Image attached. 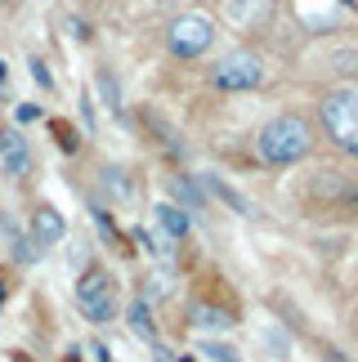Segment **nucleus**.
I'll use <instances>...</instances> for the list:
<instances>
[{
	"label": "nucleus",
	"mask_w": 358,
	"mask_h": 362,
	"mask_svg": "<svg viewBox=\"0 0 358 362\" xmlns=\"http://www.w3.org/2000/svg\"><path fill=\"white\" fill-rule=\"evenodd\" d=\"M211 40H215V27H211V18H202V13H184V18L171 23V49L179 59H197V54H206Z\"/></svg>",
	"instance_id": "obj_5"
},
{
	"label": "nucleus",
	"mask_w": 358,
	"mask_h": 362,
	"mask_svg": "<svg viewBox=\"0 0 358 362\" xmlns=\"http://www.w3.org/2000/svg\"><path fill=\"white\" fill-rule=\"evenodd\" d=\"M309 197L323 202L327 211H345V206H358V184H350L340 170H318L309 184Z\"/></svg>",
	"instance_id": "obj_6"
},
{
	"label": "nucleus",
	"mask_w": 358,
	"mask_h": 362,
	"mask_svg": "<svg viewBox=\"0 0 358 362\" xmlns=\"http://www.w3.org/2000/svg\"><path fill=\"white\" fill-rule=\"evenodd\" d=\"M323 125L345 152L358 157V90H332L323 99Z\"/></svg>",
	"instance_id": "obj_2"
},
{
	"label": "nucleus",
	"mask_w": 358,
	"mask_h": 362,
	"mask_svg": "<svg viewBox=\"0 0 358 362\" xmlns=\"http://www.w3.org/2000/svg\"><path fill=\"white\" fill-rule=\"evenodd\" d=\"M153 354H157V362H175V358H171V349H161V344H153Z\"/></svg>",
	"instance_id": "obj_23"
},
{
	"label": "nucleus",
	"mask_w": 358,
	"mask_h": 362,
	"mask_svg": "<svg viewBox=\"0 0 358 362\" xmlns=\"http://www.w3.org/2000/svg\"><path fill=\"white\" fill-rule=\"evenodd\" d=\"M36 117H40V107H32V103H23V107H18V121H23V125H27V121H36Z\"/></svg>",
	"instance_id": "obj_21"
},
{
	"label": "nucleus",
	"mask_w": 358,
	"mask_h": 362,
	"mask_svg": "<svg viewBox=\"0 0 358 362\" xmlns=\"http://www.w3.org/2000/svg\"><path fill=\"white\" fill-rule=\"evenodd\" d=\"M134 238H139V246H144V250H148V255H153V259H161V264H171V255H175V250H171V238H166V233L139 228V233H134Z\"/></svg>",
	"instance_id": "obj_13"
},
{
	"label": "nucleus",
	"mask_w": 358,
	"mask_h": 362,
	"mask_svg": "<svg viewBox=\"0 0 358 362\" xmlns=\"http://www.w3.org/2000/svg\"><path fill=\"white\" fill-rule=\"evenodd\" d=\"M192 322H197L202 331H224V327L233 322V317H224L219 309H192Z\"/></svg>",
	"instance_id": "obj_16"
},
{
	"label": "nucleus",
	"mask_w": 358,
	"mask_h": 362,
	"mask_svg": "<svg viewBox=\"0 0 358 362\" xmlns=\"http://www.w3.org/2000/svg\"><path fill=\"white\" fill-rule=\"evenodd\" d=\"M63 233H67L63 215L54 211V206H36V215H32V238H36V246H59Z\"/></svg>",
	"instance_id": "obj_9"
},
{
	"label": "nucleus",
	"mask_w": 358,
	"mask_h": 362,
	"mask_svg": "<svg viewBox=\"0 0 358 362\" xmlns=\"http://www.w3.org/2000/svg\"><path fill=\"white\" fill-rule=\"evenodd\" d=\"M9 86V67H5V59H0V90Z\"/></svg>",
	"instance_id": "obj_24"
},
{
	"label": "nucleus",
	"mask_w": 358,
	"mask_h": 362,
	"mask_svg": "<svg viewBox=\"0 0 358 362\" xmlns=\"http://www.w3.org/2000/svg\"><path fill=\"white\" fill-rule=\"evenodd\" d=\"M211 81H215V90H229V94L255 90L260 81H265V63H260L251 49H238V54H229V59H219L211 67Z\"/></svg>",
	"instance_id": "obj_3"
},
{
	"label": "nucleus",
	"mask_w": 358,
	"mask_h": 362,
	"mask_svg": "<svg viewBox=\"0 0 358 362\" xmlns=\"http://www.w3.org/2000/svg\"><path fill=\"white\" fill-rule=\"evenodd\" d=\"M94 90H99V99L112 107V112H121V86H117V76L108 72V67H103L99 76H94Z\"/></svg>",
	"instance_id": "obj_14"
},
{
	"label": "nucleus",
	"mask_w": 358,
	"mask_h": 362,
	"mask_svg": "<svg viewBox=\"0 0 358 362\" xmlns=\"http://www.w3.org/2000/svg\"><path fill=\"white\" fill-rule=\"evenodd\" d=\"M157 224H161V233H166L171 242H184L188 238V215L179 211L175 202H161L157 206Z\"/></svg>",
	"instance_id": "obj_11"
},
{
	"label": "nucleus",
	"mask_w": 358,
	"mask_h": 362,
	"mask_svg": "<svg viewBox=\"0 0 358 362\" xmlns=\"http://www.w3.org/2000/svg\"><path fill=\"white\" fill-rule=\"evenodd\" d=\"M171 192L184 202V211H202V192L188 184V175H175V179H171Z\"/></svg>",
	"instance_id": "obj_15"
},
{
	"label": "nucleus",
	"mask_w": 358,
	"mask_h": 362,
	"mask_svg": "<svg viewBox=\"0 0 358 362\" xmlns=\"http://www.w3.org/2000/svg\"><path fill=\"white\" fill-rule=\"evenodd\" d=\"M9 300V286H5V277H0V304H5Z\"/></svg>",
	"instance_id": "obj_25"
},
{
	"label": "nucleus",
	"mask_w": 358,
	"mask_h": 362,
	"mask_svg": "<svg viewBox=\"0 0 358 362\" xmlns=\"http://www.w3.org/2000/svg\"><path fill=\"white\" fill-rule=\"evenodd\" d=\"M269 13H273V0H229V18L242 23V27L269 23Z\"/></svg>",
	"instance_id": "obj_10"
},
{
	"label": "nucleus",
	"mask_w": 358,
	"mask_h": 362,
	"mask_svg": "<svg viewBox=\"0 0 358 362\" xmlns=\"http://www.w3.org/2000/svg\"><path fill=\"white\" fill-rule=\"evenodd\" d=\"M103 184H112L117 197H130V179H126V170H103Z\"/></svg>",
	"instance_id": "obj_19"
},
{
	"label": "nucleus",
	"mask_w": 358,
	"mask_h": 362,
	"mask_svg": "<svg viewBox=\"0 0 358 362\" xmlns=\"http://www.w3.org/2000/svg\"><path fill=\"white\" fill-rule=\"evenodd\" d=\"M0 165H5V175L23 179L32 170V152H27V139L18 130H0Z\"/></svg>",
	"instance_id": "obj_7"
},
{
	"label": "nucleus",
	"mask_w": 358,
	"mask_h": 362,
	"mask_svg": "<svg viewBox=\"0 0 358 362\" xmlns=\"http://www.w3.org/2000/svg\"><path fill=\"white\" fill-rule=\"evenodd\" d=\"M202 188L211 192V197L219 202V206H229L233 215H255V206H251V197L246 192H238L229 184V179H219V175H202Z\"/></svg>",
	"instance_id": "obj_8"
},
{
	"label": "nucleus",
	"mask_w": 358,
	"mask_h": 362,
	"mask_svg": "<svg viewBox=\"0 0 358 362\" xmlns=\"http://www.w3.org/2000/svg\"><path fill=\"white\" fill-rule=\"evenodd\" d=\"M32 76H36V86H40V90H54V76L45 72V63H40V59H32Z\"/></svg>",
	"instance_id": "obj_20"
},
{
	"label": "nucleus",
	"mask_w": 358,
	"mask_h": 362,
	"mask_svg": "<svg viewBox=\"0 0 358 362\" xmlns=\"http://www.w3.org/2000/svg\"><path fill=\"white\" fill-rule=\"evenodd\" d=\"M202 354H206V358H211V362H242V354H238V349H233V344H215V340H211V344H206V349H202Z\"/></svg>",
	"instance_id": "obj_18"
},
{
	"label": "nucleus",
	"mask_w": 358,
	"mask_h": 362,
	"mask_svg": "<svg viewBox=\"0 0 358 362\" xmlns=\"http://www.w3.org/2000/svg\"><path fill=\"white\" fill-rule=\"evenodd\" d=\"M126 317H130V331H134V336L157 340V322H153V309H148V300H134Z\"/></svg>",
	"instance_id": "obj_12"
},
{
	"label": "nucleus",
	"mask_w": 358,
	"mask_h": 362,
	"mask_svg": "<svg viewBox=\"0 0 358 362\" xmlns=\"http://www.w3.org/2000/svg\"><path fill=\"white\" fill-rule=\"evenodd\" d=\"M255 148H260V157H265L269 165H296L300 157H309V148H313V130H309V121H305V117L282 112V117H273L265 130H260Z\"/></svg>",
	"instance_id": "obj_1"
},
{
	"label": "nucleus",
	"mask_w": 358,
	"mask_h": 362,
	"mask_svg": "<svg viewBox=\"0 0 358 362\" xmlns=\"http://www.w3.org/2000/svg\"><path fill=\"white\" fill-rule=\"evenodd\" d=\"M54 139H59L63 152H76V148H81V139H76V130H72L67 121H54Z\"/></svg>",
	"instance_id": "obj_17"
},
{
	"label": "nucleus",
	"mask_w": 358,
	"mask_h": 362,
	"mask_svg": "<svg viewBox=\"0 0 358 362\" xmlns=\"http://www.w3.org/2000/svg\"><path fill=\"white\" fill-rule=\"evenodd\" d=\"M76 304L90 322H112L117 317V282L108 273H86L76 286Z\"/></svg>",
	"instance_id": "obj_4"
},
{
	"label": "nucleus",
	"mask_w": 358,
	"mask_h": 362,
	"mask_svg": "<svg viewBox=\"0 0 358 362\" xmlns=\"http://www.w3.org/2000/svg\"><path fill=\"white\" fill-rule=\"evenodd\" d=\"M67 32H72V36H81V40L90 36V32H86V23H81V18H67Z\"/></svg>",
	"instance_id": "obj_22"
}]
</instances>
